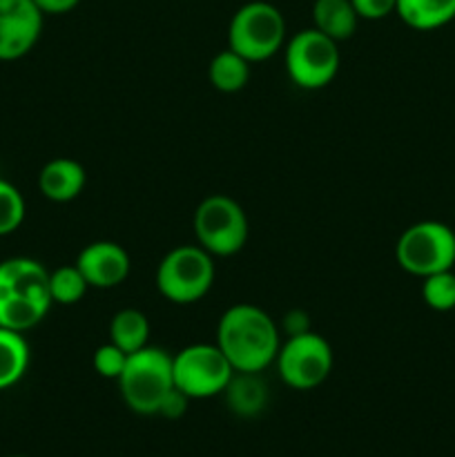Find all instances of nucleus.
<instances>
[{
  "label": "nucleus",
  "instance_id": "nucleus-3",
  "mask_svg": "<svg viewBox=\"0 0 455 457\" xmlns=\"http://www.w3.org/2000/svg\"><path fill=\"white\" fill-rule=\"evenodd\" d=\"M116 382L129 411L138 415H156L163 397L174 388L172 355L163 348H141L128 357V364Z\"/></svg>",
  "mask_w": 455,
  "mask_h": 457
},
{
  "label": "nucleus",
  "instance_id": "nucleus-23",
  "mask_svg": "<svg viewBox=\"0 0 455 457\" xmlns=\"http://www.w3.org/2000/svg\"><path fill=\"white\" fill-rule=\"evenodd\" d=\"M128 357H129L128 353L120 351L116 344L107 342L94 351L92 366L94 370H96V375H101V378L119 379L120 373H123L125 364H128Z\"/></svg>",
  "mask_w": 455,
  "mask_h": 457
},
{
  "label": "nucleus",
  "instance_id": "nucleus-27",
  "mask_svg": "<svg viewBox=\"0 0 455 457\" xmlns=\"http://www.w3.org/2000/svg\"><path fill=\"white\" fill-rule=\"evenodd\" d=\"M36 7L45 13V16H61V13L71 12V9L79 7L80 0H34Z\"/></svg>",
  "mask_w": 455,
  "mask_h": 457
},
{
  "label": "nucleus",
  "instance_id": "nucleus-26",
  "mask_svg": "<svg viewBox=\"0 0 455 457\" xmlns=\"http://www.w3.org/2000/svg\"><path fill=\"white\" fill-rule=\"evenodd\" d=\"M279 328L284 330L285 337H293V335H302V333H308V330H312L310 320H308L306 312L299 311V308L285 312V317H284V321H281Z\"/></svg>",
  "mask_w": 455,
  "mask_h": 457
},
{
  "label": "nucleus",
  "instance_id": "nucleus-6",
  "mask_svg": "<svg viewBox=\"0 0 455 457\" xmlns=\"http://www.w3.org/2000/svg\"><path fill=\"white\" fill-rule=\"evenodd\" d=\"M196 244L212 257H232L248 244L245 210L228 195H210L194 210Z\"/></svg>",
  "mask_w": 455,
  "mask_h": 457
},
{
  "label": "nucleus",
  "instance_id": "nucleus-16",
  "mask_svg": "<svg viewBox=\"0 0 455 457\" xmlns=\"http://www.w3.org/2000/svg\"><path fill=\"white\" fill-rule=\"evenodd\" d=\"M223 393L230 411L239 418H254L268 404V388L259 373H235Z\"/></svg>",
  "mask_w": 455,
  "mask_h": 457
},
{
  "label": "nucleus",
  "instance_id": "nucleus-10",
  "mask_svg": "<svg viewBox=\"0 0 455 457\" xmlns=\"http://www.w3.org/2000/svg\"><path fill=\"white\" fill-rule=\"evenodd\" d=\"M174 386L190 400L221 395L235 369L217 344H192L172 355Z\"/></svg>",
  "mask_w": 455,
  "mask_h": 457
},
{
  "label": "nucleus",
  "instance_id": "nucleus-14",
  "mask_svg": "<svg viewBox=\"0 0 455 457\" xmlns=\"http://www.w3.org/2000/svg\"><path fill=\"white\" fill-rule=\"evenodd\" d=\"M312 22H315L312 27L319 29L321 34L342 43L355 34L360 16H357L351 0H315Z\"/></svg>",
  "mask_w": 455,
  "mask_h": 457
},
{
  "label": "nucleus",
  "instance_id": "nucleus-22",
  "mask_svg": "<svg viewBox=\"0 0 455 457\" xmlns=\"http://www.w3.org/2000/svg\"><path fill=\"white\" fill-rule=\"evenodd\" d=\"M25 221V199L13 183L0 179V237L12 235Z\"/></svg>",
  "mask_w": 455,
  "mask_h": 457
},
{
  "label": "nucleus",
  "instance_id": "nucleus-5",
  "mask_svg": "<svg viewBox=\"0 0 455 457\" xmlns=\"http://www.w3.org/2000/svg\"><path fill=\"white\" fill-rule=\"evenodd\" d=\"M285 45V18L275 4L252 0L239 7L228 27V47L248 62H261L275 56Z\"/></svg>",
  "mask_w": 455,
  "mask_h": 457
},
{
  "label": "nucleus",
  "instance_id": "nucleus-17",
  "mask_svg": "<svg viewBox=\"0 0 455 457\" xmlns=\"http://www.w3.org/2000/svg\"><path fill=\"white\" fill-rule=\"evenodd\" d=\"M31 351L25 335L0 326V391L12 388L25 378Z\"/></svg>",
  "mask_w": 455,
  "mask_h": 457
},
{
  "label": "nucleus",
  "instance_id": "nucleus-9",
  "mask_svg": "<svg viewBox=\"0 0 455 457\" xmlns=\"http://www.w3.org/2000/svg\"><path fill=\"white\" fill-rule=\"evenodd\" d=\"M285 71L302 89H321L337 76L342 56L339 43L315 27L302 29L285 43Z\"/></svg>",
  "mask_w": 455,
  "mask_h": 457
},
{
  "label": "nucleus",
  "instance_id": "nucleus-28",
  "mask_svg": "<svg viewBox=\"0 0 455 457\" xmlns=\"http://www.w3.org/2000/svg\"><path fill=\"white\" fill-rule=\"evenodd\" d=\"M12 457H22V455H12Z\"/></svg>",
  "mask_w": 455,
  "mask_h": 457
},
{
  "label": "nucleus",
  "instance_id": "nucleus-15",
  "mask_svg": "<svg viewBox=\"0 0 455 457\" xmlns=\"http://www.w3.org/2000/svg\"><path fill=\"white\" fill-rule=\"evenodd\" d=\"M395 13L410 29L433 31L455 21V0H397Z\"/></svg>",
  "mask_w": 455,
  "mask_h": 457
},
{
  "label": "nucleus",
  "instance_id": "nucleus-11",
  "mask_svg": "<svg viewBox=\"0 0 455 457\" xmlns=\"http://www.w3.org/2000/svg\"><path fill=\"white\" fill-rule=\"evenodd\" d=\"M45 13L34 0H0V61H18L36 47Z\"/></svg>",
  "mask_w": 455,
  "mask_h": 457
},
{
  "label": "nucleus",
  "instance_id": "nucleus-8",
  "mask_svg": "<svg viewBox=\"0 0 455 457\" xmlns=\"http://www.w3.org/2000/svg\"><path fill=\"white\" fill-rule=\"evenodd\" d=\"M275 364L285 386L294 391H312L333 373L335 353L324 335L308 330L284 339Z\"/></svg>",
  "mask_w": 455,
  "mask_h": 457
},
{
  "label": "nucleus",
  "instance_id": "nucleus-18",
  "mask_svg": "<svg viewBox=\"0 0 455 457\" xmlns=\"http://www.w3.org/2000/svg\"><path fill=\"white\" fill-rule=\"evenodd\" d=\"M150 339V320L138 308H123L110 321V342L116 344L128 355L147 346Z\"/></svg>",
  "mask_w": 455,
  "mask_h": 457
},
{
  "label": "nucleus",
  "instance_id": "nucleus-25",
  "mask_svg": "<svg viewBox=\"0 0 455 457\" xmlns=\"http://www.w3.org/2000/svg\"><path fill=\"white\" fill-rule=\"evenodd\" d=\"M187 404H190V397H187L186 393L178 391V388L174 386L172 391H170L168 395L163 397V402H161L156 415H161V418H165V420H178V418H183V415H186Z\"/></svg>",
  "mask_w": 455,
  "mask_h": 457
},
{
  "label": "nucleus",
  "instance_id": "nucleus-24",
  "mask_svg": "<svg viewBox=\"0 0 455 457\" xmlns=\"http://www.w3.org/2000/svg\"><path fill=\"white\" fill-rule=\"evenodd\" d=\"M357 16L364 21H382L391 16L397 7V0H351Z\"/></svg>",
  "mask_w": 455,
  "mask_h": 457
},
{
  "label": "nucleus",
  "instance_id": "nucleus-13",
  "mask_svg": "<svg viewBox=\"0 0 455 457\" xmlns=\"http://www.w3.org/2000/svg\"><path fill=\"white\" fill-rule=\"evenodd\" d=\"M87 186V170L83 163L67 156L47 161L38 174V187L45 199L54 204H67L74 201Z\"/></svg>",
  "mask_w": 455,
  "mask_h": 457
},
{
  "label": "nucleus",
  "instance_id": "nucleus-4",
  "mask_svg": "<svg viewBox=\"0 0 455 457\" xmlns=\"http://www.w3.org/2000/svg\"><path fill=\"white\" fill-rule=\"evenodd\" d=\"M214 257L196 245H177L156 268V288L168 302L187 306L210 293L214 284Z\"/></svg>",
  "mask_w": 455,
  "mask_h": 457
},
{
  "label": "nucleus",
  "instance_id": "nucleus-2",
  "mask_svg": "<svg viewBox=\"0 0 455 457\" xmlns=\"http://www.w3.org/2000/svg\"><path fill=\"white\" fill-rule=\"evenodd\" d=\"M49 270L29 257L0 263V326L9 330L34 328L52 308Z\"/></svg>",
  "mask_w": 455,
  "mask_h": 457
},
{
  "label": "nucleus",
  "instance_id": "nucleus-21",
  "mask_svg": "<svg viewBox=\"0 0 455 457\" xmlns=\"http://www.w3.org/2000/svg\"><path fill=\"white\" fill-rule=\"evenodd\" d=\"M422 299L428 308L437 312L455 308V268L435 272L422 279Z\"/></svg>",
  "mask_w": 455,
  "mask_h": 457
},
{
  "label": "nucleus",
  "instance_id": "nucleus-20",
  "mask_svg": "<svg viewBox=\"0 0 455 457\" xmlns=\"http://www.w3.org/2000/svg\"><path fill=\"white\" fill-rule=\"evenodd\" d=\"M89 284L85 281L79 266H61L49 272V295L54 303L61 306H74L87 295Z\"/></svg>",
  "mask_w": 455,
  "mask_h": 457
},
{
  "label": "nucleus",
  "instance_id": "nucleus-1",
  "mask_svg": "<svg viewBox=\"0 0 455 457\" xmlns=\"http://www.w3.org/2000/svg\"><path fill=\"white\" fill-rule=\"evenodd\" d=\"M217 344L235 373H261L275 364L281 346V328L263 308L235 303L221 315Z\"/></svg>",
  "mask_w": 455,
  "mask_h": 457
},
{
  "label": "nucleus",
  "instance_id": "nucleus-19",
  "mask_svg": "<svg viewBox=\"0 0 455 457\" xmlns=\"http://www.w3.org/2000/svg\"><path fill=\"white\" fill-rule=\"evenodd\" d=\"M250 65H252V62H248L241 54H236L235 49L228 47L210 61L208 79L210 83H212V87L219 89V92L236 94L248 85Z\"/></svg>",
  "mask_w": 455,
  "mask_h": 457
},
{
  "label": "nucleus",
  "instance_id": "nucleus-12",
  "mask_svg": "<svg viewBox=\"0 0 455 457\" xmlns=\"http://www.w3.org/2000/svg\"><path fill=\"white\" fill-rule=\"evenodd\" d=\"M76 266L83 272L89 288H116L129 275V254L116 241H92L76 257Z\"/></svg>",
  "mask_w": 455,
  "mask_h": 457
},
{
  "label": "nucleus",
  "instance_id": "nucleus-7",
  "mask_svg": "<svg viewBox=\"0 0 455 457\" xmlns=\"http://www.w3.org/2000/svg\"><path fill=\"white\" fill-rule=\"evenodd\" d=\"M401 270L428 277L455 268V232L442 221H418L406 228L395 244Z\"/></svg>",
  "mask_w": 455,
  "mask_h": 457
}]
</instances>
